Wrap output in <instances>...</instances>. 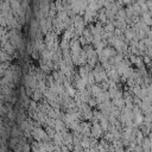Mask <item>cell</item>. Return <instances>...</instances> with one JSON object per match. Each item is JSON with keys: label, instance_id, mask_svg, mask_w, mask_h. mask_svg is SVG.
Segmentation results:
<instances>
[{"label": "cell", "instance_id": "6da1fadb", "mask_svg": "<svg viewBox=\"0 0 152 152\" xmlns=\"http://www.w3.org/2000/svg\"><path fill=\"white\" fill-rule=\"evenodd\" d=\"M8 152H13V151H8Z\"/></svg>", "mask_w": 152, "mask_h": 152}]
</instances>
